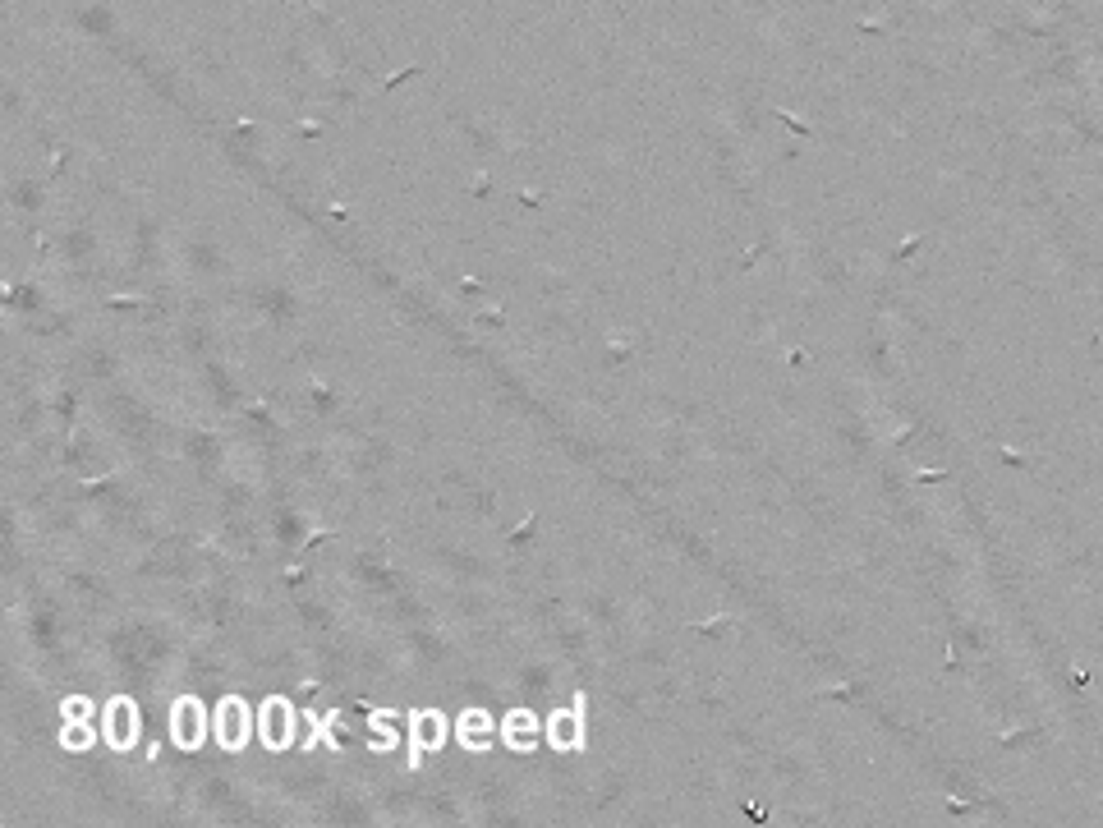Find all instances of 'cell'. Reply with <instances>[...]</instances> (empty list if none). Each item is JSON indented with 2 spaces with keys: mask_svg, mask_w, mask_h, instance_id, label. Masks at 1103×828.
Wrapping results in <instances>:
<instances>
[{
  "mask_svg": "<svg viewBox=\"0 0 1103 828\" xmlns=\"http://www.w3.org/2000/svg\"><path fill=\"white\" fill-rule=\"evenodd\" d=\"M249 727H253V718H249V704H244V700H226L217 709V741L226 750H244V741H249Z\"/></svg>",
  "mask_w": 1103,
  "mask_h": 828,
  "instance_id": "1",
  "label": "cell"
},
{
  "mask_svg": "<svg viewBox=\"0 0 1103 828\" xmlns=\"http://www.w3.org/2000/svg\"><path fill=\"white\" fill-rule=\"evenodd\" d=\"M171 736H175V746L194 750L198 741H203V704H198V700H175V709H171Z\"/></svg>",
  "mask_w": 1103,
  "mask_h": 828,
  "instance_id": "2",
  "label": "cell"
},
{
  "mask_svg": "<svg viewBox=\"0 0 1103 828\" xmlns=\"http://www.w3.org/2000/svg\"><path fill=\"white\" fill-rule=\"evenodd\" d=\"M106 741H111L115 750H129L138 741V709H134V700H115L111 709H106Z\"/></svg>",
  "mask_w": 1103,
  "mask_h": 828,
  "instance_id": "3",
  "label": "cell"
},
{
  "mask_svg": "<svg viewBox=\"0 0 1103 828\" xmlns=\"http://www.w3.org/2000/svg\"><path fill=\"white\" fill-rule=\"evenodd\" d=\"M290 736H295V713H290V704L267 700V709H262V741L272 750H281V746H290Z\"/></svg>",
  "mask_w": 1103,
  "mask_h": 828,
  "instance_id": "4",
  "label": "cell"
},
{
  "mask_svg": "<svg viewBox=\"0 0 1103 828\" xmlns=\"http://www.w3.org/2000/svg\"><path fill=\"white\" fill-rule=\"evenodd\" d=\"M584 741V709L575 704V709H566V713H557L552 718V746L557 750H575Z\"/></svg>",
  "mask_w": 1103,
  "mask_h": 828,
  "instance_id": "5",
  "label": "cell"
},
{
  "mask_svg": "<svg viewBox=\"0 0 1103 828\" xmlns=\"http://www.w3.org/2000/svg\"><path fill=\"white\" fill-rule=\"evenodd\" d=\"M442 736H446L442 713L423 709L419 718H414V750H433V746H442Z\"/></svg>",
  "mask_w": 1103,
  "mask_h": 828,
  "instance_id": "6",
  "label": "cell"
},
{
  "mask_svg": "<svg viewBox=\"0 0 1103 828\" xmlns=\"http://www.w3.org/2000/svg\"><path fill=\"white\" fill-rule=\"evenodd\" d=\"M88 741H92V732H88L83 723H69V727H65V746H69V750H83Z\"/></svg>",
  "mask_w": 1103,
  "mask_h": 828,
  "instance_id": "7",
  "label": "cell"
},
{
  "mask_svg": "<svg viewBox=\"0 0 1103 828\" xmlns=\"http://www.w3.org/2000/svg\"><path fill=\"white\" fill-rule=\"evenodd\" d=\"M65 718H69V723H83V718H88V704H83V700H69V704H65Z\"/></svg>",
  "mask_w": 1103,
  "mask_h": 828,
  "instance_id": "8",
  "label": "cell"
}]
</instances>
